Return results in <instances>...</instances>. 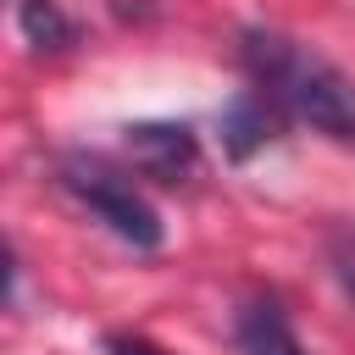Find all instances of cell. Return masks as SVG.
Wrapping results in <instances>:
<instances>
[{
    "instance_id": "cell-1",
    "label": "cell",
    "mask_w": 355,
    "mask_h": 355,
    "mask_svg": "<svg viewBox=\"0 0 355 355\" xmlns=\"http://www.w3.org/2000/svg\"><path fill=\"white\" fill-rule=\"evenodd\" d=\"M239 61L250 72V89H261L288 122H305L338 144H355V83L300 39L277 28H244Z\"/></svg>"
},
{
    "instance_id": "cell-2",
    "label": "cell",
    "mask_w": 355,
    "mask_h": 355,
    "mask_svg": "<svg viewBox=\"0 0 355 355\" xmlns=\"http://www.w3.org/2000/svg\"><path fill=\"white\" fill-rule=\"evenodd\" d=\"M61 189L94 216V222H105L122 244H133V250H155L161 244V216H155V205L133 189V178H122L111 161H100V155H67L61 161Z\"/></svg>"
},
{
    "instance_id": "cell-3",
    "label": "cell",
    "mask_w": 355,
    "mask_h": 355,
    "mask_svg": "<svg viewBox=\"0 0 355 355\" xmlns=\"http://www.w3.org/2000/svg\"><path fill=\"white\" fill-rule=\"evenodd\" d=\"M122 150H128L133 172H144L155 183H183L200 166V133L189 122H133L122 133Z\"/></svg>"
},
{
    "instance_id": "cell-4",
    "label": "cell",
    "mask_w": 355,
    "mask_h": 355,
    "mask_svg": "<svg viewBox=\"0 0 355 355\" xmlns=\"http://www.w3.org/2000/svg\"><path fill=\"white\" fill-rule=\"evenodd\" d=\"M233 338H239L244 355H305V344H300V333H294V322H288L277 294L244 300L239 316H233Z\"/></svg>"
},
{
    "instance_id": "cell-5",
    "label": "cell",
    "mask_w": 355,
    "mask_h": 355,
    "mask_svg": "<svg viewBox=\"0 0 355 355\" xmlns=\"http://www.w3.org/2000/svg\"><path fill=\"white\" fill-rule=\"evenodd\" d=\"M283 122L288 116L261 89H244L239 100H227V111H222V150H227V161H250L255 150H266Z\"/></svg>"
},
{
    "instance_id": "cell-6",
    "label": "cell",
    "mask_w": 355,
    "mask_h": 355,
    "mask_svg": "<svg viewBox=\"0 0 355 355\" xmlns=\"http://www.w3.org/2000/svg\"><path fill=\"white\" fill-rule=\"evenodd\" d=\"M17 28H22V39H28L33 50H44V55H61V50L78 44V22H72L55 0H17Z\"/></svg>"
},
{
    "instance_id": "cell-7",
    "label": "cell",
    "mask_w": 355,
    "mask_h": 355,
    "mask_svg": "<svg viewBox=\"0 0 355 355\" xmlns=\"http://www.w3.org/2000/svg\"><path fill=\"white\" fill-rule=\"evenodd\" d=\"M327 266H333L338 288L355 300V222H344V227L327 233Z\"/></svg>"
},
{
    "instance_id": "cell-8",
    "label": "cell",
    "mask_w": 355,
    "mask_h": 355,
    "mask_svg": "<svg viewBox=\"0 0 355 355\" xmlns=\"http://www.w3.org/2000/svg\"><path fill=\"white\" fill-rule=\"evenodd\" d=\"M105 349L111 355H166V349H155L150 338H139V333H111L105 338Z\"/></svg>"
}]
</instances>
